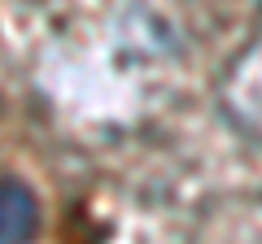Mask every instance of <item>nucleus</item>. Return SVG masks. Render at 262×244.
Masks as SVG:
<instances>
[{"label":"nucleus","mask_w":262,"mask_h":244,"mask_svg":"<svg viewBox=\"0 0 262 244\" xmlns=\"http://www.w3.org/2000/svg\"><path fill=\"white\" fill-rule=\"evenodd\" d=\"M39 227V205L27 183L0 179V244H27Z\"/></svg>","instance_id":"f257e3e1"}]
</instances>
